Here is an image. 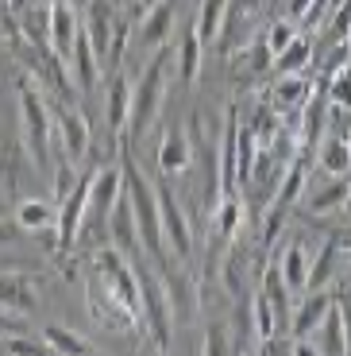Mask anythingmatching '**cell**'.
Listing matches in <instances>:
<instances>
[{"label":"cell","mask_w":351,"mask_h":356,"mask_svg":"<svg viewBox=\"0 0 351 356\" xmlns=\"http://www.w3.org/2000/svg\"><path fill=\"white\" fill-rule=\"evenodd\" d=\"M16 101H19V124H24V147L39 170L51 167V140H54V113L46 105V93L35 89V78L16 81Z\"/></svg>","instance_id":"6da1fadb"},{"label":"cell","mask_w":351,"mask_h":356,"mask_svg":"<svg viewBox=\"0 0 351 356\" xmlns=\"http://www.w3.org/2000/svg\"><path fill=\"white\" fill-rule=\"evenodd\" d=\"M135 275H139V291H143V325L147 333L155 337V348H170V337H174V306H170V294H166V283L158 275V267L151 264V256L132 259Z\"/></svg>","instance_id":"7a4b0ae2"},{"label":"cell","mask_w":351,"mask_h":356,"mask_svg":"<svg viewBox=\"0 0 351 356\" xmlns=\"http://www.w3.org/2000/svg\"><path fill=\"white\" fill-rule=\"evenodd\" d=\"M162 101H166V51H158L155 58L147 63L143 78L135 81V89H132V116H128V132H123V140L128 143L143 140V136L151 132V124L158 120V113H162Z\"/></svg>","instance_id":"3957f363"},{"label":"cell","mask_w":351,"mask_h":356,"mask_svg":"<svg viewBox=\"0 0 351 356\" xmlns=\"http://www.w3.org/2000/svg\"><path fill=\"white\" fill-rule=\"evenodd\" d=\"M158 213H162V236H166L170 252L178 256V264H189L194 259V232H189V221H185L178 197L166 190V178L158 186Z\"/></svg>","instance_id":"277c9868"},{"label":"cell","mask_w":351,"mask_h":356,"mask_svg":"<svg viewBox=\"0 0 351 356\" xmlns=\"http://www.w3.org/2000/svg\"><path fill=\"white\" fill-rule=\"evenodd\" d=\"M54 113V132H58V143H62V155L70 163L85 159L89 152V120L70 105H51Z\"/></svg>","instance_id":"5b68a950"},{"label":"cell","mask_w":351,"mask_h":356,"mask_svg":"<svg viewBox=\"0 0 351 356\" xmlns=\"http://www.w3.org/2000/svg\"><path fill=\"white\" fill-rule=\"evenodd\" d=\"M46 16H51V47L62 63L70 66V54L74 43H78V31H81V16L70 0H46Z\"/></svg>","instance_id":"8992f818"},{"label":"cell","mask_w":351,"mask_h":356,"mask_svg":"<svg viewBox=\"0 0 351 356\" xmlns=\"http://www.w3.org/2000/svg\"><path fill=\"white\" fill-rule=\"evenodd\" d=\"M239 108H228L220 128V194H239Z\"/></svg>","instance_id":"52a82bcc"},{"label":"cell","mask_w":351,"mask_h":356,"mask_svg":"<svg viewBox=\"0 0 351 356\" xmlns=\"http://www.w3.org/2000/svg\"><path fill=\"white\" fill-rule=\"evenodd\" d=\"M120 197H123V167L120 170H112V167L93 170V190H89V213L85 217H93L105 229V221L112 217Z\"/></svg>","instance_id":"ba28073f"},{"label":"cell","mask_w":351,"mask_h":356,"mask_svg":"<svg viewBox=\"0 0 351 356\" xmlns=\"http://www.w3.org/2000/svg\"><path fill=\"white\" fill-rule=\"evenodd\" d=\"M85 31H89V43H93V51H97L101 66L108 63V54H112V39H116V8H112V0H89V8H85Z\"/></svg>","instance_id":"9c48e42d"},{"label":"cell","mask_w":351,"mask_h":356,"mask_svg":"<svg viewBox=\"0 0 351 356\" xmlns=\"http://www.w3.org/2000/svg\"><path fill=\"white\" fill-rule=\"evenodd\" d=\"M12 267L16 264H4V271H0V306L16 310V314H35V306H39L35 283H31V275L24 267L19 271H12Z\"/></svg>","instance_id":"30bf717a"},{"label":"cell","mask_w":351,"mask_h":356,"mask_svg":"<svg viewBox=\"0 0 351 356\" xmlns=\"http://www.w3.org/2000/svg\"><path fill=\"white\" fill-rule=\"evenodd\" d=\"M189 163H194V140L185 136L182 124H170L158 143V175H185Z\"/></svg>","instance_id":"8fae6325"},{"label":"cell","mask_w":351,"mask_h":356,"mask_svg":"<svg viewBox=\"0 0 351 356\" xmlns=\"http://www.w3.org/2000/svg\"><path fill=\"white\" fill-rule=\"evenodd\" d=\"M251 35H255V8L232 0L228 16H224V27H220V35H216L220 54H224V58H228V54H239V47L251 43Z\"/></svg>","instance_id":"7c38bea8"},{"label":"cell","mask_w":351,"mask_h":356,"mask_svg":"<svg viewBox=\"0 0 351 356\" xmlns=\"http://www.w3.org/2000/svg\"><path fill=\"white\" fill-rule=\"evenodd\" d=\"M316 348L328 356H340L351 348V325H348V314H343L340 298L332 302V310L325 314V321L316 325Z\"/></svg>","instance_id":"4fadbf2b"},{"label":"cell","mask_w":351,"mask_h":356,"mask_svg":"<svg viewBox=\"0 0 351 356\" xmlns=\"http://www.w3.org/2000/svg\"><path fill=\"white\" fill-rule=\"evenodd\" d=\"M70 74H74V81H78L81 93H93L97 74H101V58H97V51H93V43H89L85 24H81L78 43H74V54H70Z\"/></svg>","instance_id":"5bb4252c"},{"label":"cell","mask_w":351,"mask_h":356,"mask_svg":"<svg viewBox=\"0 0 351 356\" xmlns=\"http://www.w3.org/2000/svg\"><path fill=\"white\" fill-rule=\"evenodd\" d=\"M174 27V0H155L139 19V43L143 47H166Z\"/></svg>","instance_id":"9a60e30c"},{"label":"cell","mask_w":351,"mask_h":356,"mask_svg":"<svg viewBox=\"0 0 351 356\" xmlns=\"http://www.w3.org/2000/svg\"><path fill=\"white\" fill-rule=\"evenodd\" d=\"M332 302H336V298L328 291H309V298L293 310V330L290 333H293V337H313L316 325L325 321V314L332 310Z\"/></svg>","instance_id":"2e32d148"},{"label":"cell","mask_w":351,"mask_h":356,"mask_svg":"<svg viewBox=\"0 0 351 356\" xmlns=\"http://www.w3.org/2000/svg\"><path fill=\"white\" fill-rule=\"evenodd\" d=\"M309 252L301 241H290L286 248H282L278 256V267H282V275H286V283H290L293 294H309Z\"/></svg>","instance_id":"e0dca14e"},{"label":"cell","mask_w":351,"mask_h":356,"mask_svg":"<svg viewBox=\"0 0 351 356\" xmlns=\"http://www.w3.org/2000/svg\"><path fill=\"white\" fill-rule=\"evenodd\" d=\"M105 113H108V128H112V132L123 140V132H128V116H132V86H128V78H123V74H112Z\"/></svg>","instance_id":"ac0fdd59"},{"label":"cell","mask_w":351,"mask_h":356,"mask_svg":"<svg viewBox=\"0 0 351 356\" xmlns=\"http://www.w3.org/2000/svg\"><path fill=\"white\" fill-rule=\"evenodd\" d=\"M46 225H58V205L43 202V197H19L16 202V229L35 236Z\"/></svg>","instance_id":"d6986e66"},{"label":"cell","mask_w":351,"mask_h":356,"mask_svg":"<svg viewBox=\"0 0 351 356\" xmlns=\"http://www.w3.org/2000/svg\"><path fill=\"white\" fill-rule=\"evenodd\" d=\"M309 93H313V86H309L301 74H278V81L271 86V101H274V108H282V113H298V108L309 101Z\"/></svg>","instance_id":"ffe728a7"},{"label":"cell","mask_w":351,"mask_h":356,"mask_svg":"<svg viewBox=\"0 0 351 356\" xmlns=\"http://www.w3.org/2000/svg\"><path fill=\"white\" fill-rule=\"evenodd\" d=\"M43 341H46V353H58V356H74V353H97V345H93V341H85L81 333L66 330V325H58V321L43 325Z\"/></svg>","instance_id":"44dd1931"},{"label":"cell","mask_w":351,"mask_h":356,"mask_svg":"<svg viewBox=\"0 0 351 356\" xmlns=\"http://www.w3.org/2000/svg\"><path fill=\"white\" fill-rule=\"evenodd\" d=\"M201 51L205 39L197 35V27H189L182 35V47H178V74H182L185 86H197V74H201Z\"/></svg>","instance_id":"7402d4cb"},{"label":"cell","mask_w":351,"mask_h":356,"mask_svg":"<svg viewBox=\"0 0 351 356\" xmlns=\"http://www.w3.org/2000/svg\"><path fill=\"white\" fill-rule=\"evenodd\" d=\"M336 264H340V241L336 236H328L325 248L313 256V264H309V291H325L328 279L336 275Z\"/></svg>","instance_id":"603a6c76"},{"label":"cell","mask_w":351,"mask_h":356,"mask_svg":"<svg viewBox=\"0 0 351 356\" xmlns=\"http://www.w3.org/2000/svg\"><path fill=\"white\" fill-rule=\"evenodd\" d=\"M305 182H309V167H305V159H293L290 175H282L278 190H274V209H278V213H286V209H290V205L298 202L301 194H305Z\"/></svg>","instance_id":"cb8c5ba5"},{"label":"cell","mask_w":351,"mask_h":356,"mask_svg":"<svg viewBox=\"0 0 351 356\" xmlns=\"http://www.w3.org/2000/svg\"><path fill=\"white\" fill-rule=\"evenodd\" d=\"M239 217H243V202H239V194H220V202H216V229H212L216 248H220V244H228L232 236H236Z\"/></svg>","instance_id":"d4e9b609"},{"label":"cell","mask_w":351,"mask_h":356,"mask_svg":"<svg viewBox=\"0 0 351 356\" xmlns=\"http://www.w3.org/2000/svg\"><path fill=\"white\" fill-rule=\"evenodd\" d=\"M348 194H351V178L348 175H332V182H328L325 190L309 194V209H313V213H332V209H343Z\"/></svg>","instance_id":"484cf974"},{"label":"cell","mask_w":351,"mask_h":356,"mask_svg":"<svg viewBox=\"0 0 351 356\" xmlns=\"http://www.w3.org/2000/svg\"><path fill=\"white\" fill-rule=\"evenodd\" d=\"M232 8V0H201V12H197V35L205 39V47L216 43L220 35V27H224V16H228Z\"/></svg>","instance_id":"4316f807"},{"label":"cell","mask_w":351,"mask_h":356,"mask_svg":"<svg viewBox=\"0 0 351 356\" xmlns=\"http://www.w3.org/2000/svg\"><path fill=\"white\" fill-rule=\"evenodd\" d=\"M263 294L274 302V310H278L282 325H286V321H290V298H293V291H290V283H286V275H282V267H278V264L263 271Z\"/></svg>","instance_id":"83f0119b"},{"label":"cell","mask_w":351,"mask_h":356,"mask_svg":"<svg viewBox=\"0 0 351 356\" xmlns=\"http://www.w3.org/2000/svg\"><path fill=\"white\" fill-rule=\"evenodd\" d=\"M255 302H251V330L259 333V337H274V333L282 330V318H278V310H274V302L271 298H266L263 294V286H259V291L251 294Z\"/></svg>","instance_id":"f1b7e54d"},{"label":"cell","mask_w":351,"mask_h":356,"mask_svg":"<svg viewBox=\"0 0 351 356\" xmlns=\"http://www.w3.org/2000/svg\"><path fill=\"white\" fill-rule=\"evenodd\" d=\"M320 170L325 175H348L351 170V143L348 140H340V136H332V140H325L320 143Z\"/></svg>","instance_id":"f546056e"},{"label":"cell","mask_w":351,"mask_h":356,"mask_svg":"<svg viewBox=\"0 0 351 356\" xmlns=\"http://www.w3.org/2000/svg\"><path fill=\"white\" fill-rule=\"evenodd\" d=\"M309 63H313V43L301 39V35L293 39L282 54H274V70H278V74H301Z\"/></svg>","instance_id":"4dcf8cb0"},{"label":"cell","mask_w":351,"mask_h":356,"mask_svg":"<svg viewBox=\"0 0 351 356\" xmlns=\"http://www.w3.org/2000/svg\"><path fill=\"white\" fill-rule=\"evenodd\" d=\"M247 132L259 140V147H271L274 140H278L282 124H278V116H274V108H255L251 116V124H247Z\"/></svg>","instance_id":"1f68e13d"},{"label":"cell","mask_w":351,"mask_h":356,"mask_svg":"<svg viewBox=\"0 0 351 356\" xmlns=\"http://www.w3.org/2000/svg\"><path fill=\"white\" fill-rule=\"evenodd\" d=\"M328 101L336 108H351V66L332 74V81H328Z\"/></svg>","instance_id":"d6a6232c"},{"label":"cell","mask_w":351,"mask_h":356,"mask_svg":"<svg viewBox=\"0 0 351 356\" xmlns=\"http://www.w3.org/2000/svg\"><path fill=\"white\" fill-rule=\"evenodd\" d=\"M293 39H298V27H293L290 19H274V24H271V31H266V39H263V43L271 47L274 54H282V51H286V47L293 43Z\"/></svg>","instance_id":"836d02e7"},{"label":"cell","mask_w":351,"mask_h":356,"mask_svg":"<svg viewBox=\"0 0 351 356\" xmlns=\"http://www.w3.org/2000/svg\"><path fill=\"white\" fill-rule=\"evenodd\" d=\"M201 353H205V356H224V353H228V330H224L220 321H212L209 330H205Z\"/></svg>","instance_id":"e575fe53"},{"label":"cell","mask_w":351,"mask_h":356,"mask_svg":"<svg viewBox=\"0 0 351 356\" xmlns=\"http://www.w3.org/2000/svg\"><path fill=\"white\" fill-rule=\"evenodd\" d=\"M16 333H31L27 330V314H16V310H4L0 306V341L16 337Z\"/></svg>","instance_id":"d590c367"},{"label":"cell","mask_w":351,"mask_h":356,"mask_svg":"<svg viewBox=\"0 0 351 356\" xmlns=\"http://www.w3.org/2000/svg\"><path fill=\"white\" fill-rule=\"evenodd\" d=\"M309 8H313V0H290V16H293V19H301Z\"/></svg>","instance_id":"8d00e7d4"},{"label":"cell","mask_w":351,"mask_h":356,"mask_svg":"<svg viewBox=\"0 0 351 356\" xmlns=\"http://www.w3.org/2000/svg\"><path fill=\"white\" fill-rule=\"evenodd\" d=\"M4 4H12L16 12H24V4H27V0H4Z\"/></svg>","instance_id":"74e56055"},{"label":"cell","mask_w":351,"mask_h":356,"mask_svg":"<svg viewBox=\"0 0 351 356\" xmlns=\"http://www.w3.org/2000/svg\"><path fill=\"white\" fill-rule=\"evenodd\" d=\"M343 43H348V51H351V27H348V35H343Z\"/></svg>","instance_id":"f35d334b"},{"label":"cell","mask_w":351,"mask_h":356,"mask_svg":"<svg viewBox=\"0 0 351 356\" xmlns=\"http://www.w3.org/2000/svg\"><path fill=\"white\" fill-rule=\"evenodd\" d=\"M343 209H348V213H351V194H348V202H343Z\"/></svg>","instance_id":"ab89813d"},{"label":"cell","mask_w":351,"mask_h":356,"mask_svg":"<svg viewBox=\"0 0 351 356\" xmlns=\"http://www.w3.org/2000/svg\"><path fill=\"white\" fill-rule=\"evenodd\" d=\"M0 353H4V341H0Z\"/></svg>","instance_id":"60d3db41"},{"label":"cell","mask_w":351,"mask_h":356,"mask_svg":"<svg viewBox=\"0 0 351 356\" xmlns=\"http://www.w3.org/2000/svg\"><path fill=\"white\" fill-rule=\"evenodd\" d=\"M348 143H351V140H348Z\"/></svg>","instance_id":"b9f144b4"}]
</instances>
